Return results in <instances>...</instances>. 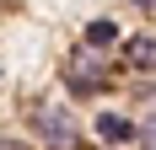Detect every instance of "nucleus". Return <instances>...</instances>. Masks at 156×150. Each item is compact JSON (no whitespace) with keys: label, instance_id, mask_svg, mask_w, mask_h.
Wrapping results in <instances>:
<instances>
[{"label":"nucleus","instance_id":"20e7f679","mask_svg":"<svg viewBox=\"0 0 156 150\" xmlns=\"http://www.w3.org/2000/svg\"><path fill=\"white\" fill-rule=\"evenodd\" d=\"M129 64H135V70H156V38L151 32H145V38H129Z\"/></svg>","mask_w":156,"mask_h":150},{"label":"nucleus","instance_id":"0eeeda50","mask_svg":"<svg viewBox=\"0 0 156 150\" xmlns=\"http://www.w3.org/2000/svg\"><path fill=\"white\" fill-rule=\"evenodd\" d=\"M0 150H16V145H11V139H0Z\"/></svg>","mask_w":156,"mask_h":150},{"label":"nucleus","instance_id":"f257e3e1","mask_svg":"<svg viewBox=\"0 0 156 150\" xmlns=\"http://www.w3.org/2000/svg\"><path fill=\"white\" fill-rule=\"evenodd\" d=\"M32 129H38V139L48 150H81V129H76V118L65 107H38L32 113Z\"/></svg>","mask_w":156,"mask_h":150},{"label":"nucleus","instance_id":"f03ea898","mask_svg":"<svg viewBox=\"0 0 156 150\" xmlns=\"http://www.w3.org/2000/svg\"><path fill=\"white\" fill-rule=\"evenodd\" d=\"M65 70H70V86L76 91H97L102 75H108V64H97L92 54H76V64H65Z\"/></svg>","mask_w":156,"mask_h":150},{"label":"nucleus","instance_id":"423d86ee","mask_svg":"<svg viewBox=\"0 0 156 150\" xmlns=\"http://www.w3.org/2000/svg\"><path fill=\"white\" fill-rule=\"evenodd\" d=\"M140 145H145V150H156V113L140 123Z\"/></svg>","mask_w":156,"mask_h":150},{"label":"nucleus","instance_id":"39448f33","mask_svg":"<svg viewBox=\"0 0 156 150\" xmlns=\"http://www.w3.org/2000/svg\"><path fill=\"white\" fill-rule=\"evenodd\" d=\"M113 38H119V27H113L108 16H102V22H92V27H86V48H108Z\"/></svg>","mask_w":156,"mask_h":150},{"label":"nucleus","instance_id":"7ed1b4c3","mask_svg":"<svg viewBox=\"0 0 156 150\" xmlns=\"http://www.w3.org/2000/svg\"><path fill=\"white\" fill-rule=\"evenodd\" d=\"M97 134H102V139H113V145H124V139H135L140 129H135L129 118H119V113H102V118H97Z\"/></svg>","mask_w":156,"mask_h":150}]
</instances>
